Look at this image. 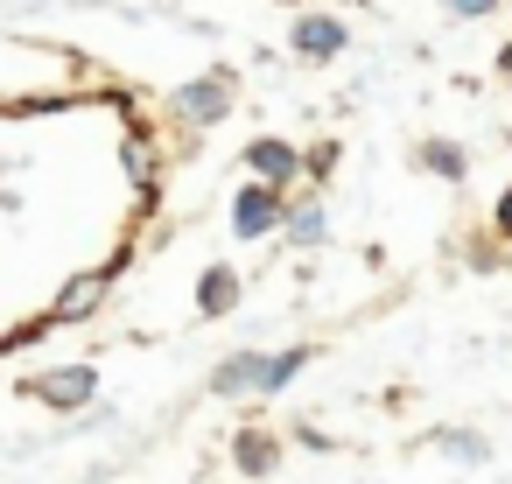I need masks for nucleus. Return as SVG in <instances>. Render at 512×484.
Wrapping results in <instances>:
<instances>
[{
  "mask_svg": "<svg viewBox=\"0 0 512 484\" xmlns=\"http://www.w3.org/2000/svg\"><path fill=\"white\" fill-rule=\"evenodd\" d=\"M435 442H442L449 456H463V463H484V442H477V435H435Z\"/></svg>",
  "mask_w": 512,
  "mask_h": 484,
  "instance_id": "16",
  "label": "nucleus"
},
{
  "mask_svg": "<svg viewBox=\"0 0 512 484\" xmlns=\"http://www.w3.org/2000/svg\"><path fill=\"white\" fill-rule=\"evenodd\" d=\"M414 169H421V176H435V183H463V176H470V155H463L456 141H442V134H435V141H421V148H414Z\"/></svg>",
  "mask_w": 512,
  "mask_h": 484,
  "instance_id": "7",
  "label": "nucleus"
},
{
  "mask_svg": "<svg viewBox=\"0 0 512 484\" xmlns=\"http://www.w3.org/2000/svg\"><path fill=\"white\" fill-rule=\"evenodd\" d=\"M260 183H274V190H288V183H302V155L288 148V141H274V134H260V141H246V155H239Z\"/></svg>",
  "mask_w": 512,
  "mask_h": 484,
  "instance_id": "4",
  "label": "nucleus"
},
{
  "mask_svg": "<svg viewBox=\"0 0 512 484\" xmlns=\"http://www.w3.org/2000/svg\"><path fill=\"white\" fill-rule=\"evenodd\" d=\"M260 365H267V358L239 351V358H225V365L211 372V386H218V393H246V386H260Z\"/></svg>",
  "mask_w": 512,
  "mask_h": 484,
  "instance_id": "10",
  "label": "nucleus"
},
{
  "mask_svg": "<svg viewBox=\"0 0 512 484\" xmlns=\"http://www.w3.org/2000/svg\"><path fill=\"white\" fill-rule=\"evenodd\" d=\"M239 463H246V470H267V463H274V442H267L260 428H246V435H239Z\"/></svg>",
  "mask_w": 512,
  "mask_h": 484,
  "instance_id": "14",
  "label": "nucleus"
},
{
  "mask_svg": "<svg viewBox=\"0 0 512 484\" xmlns=\"http://www.w3.org/2000/svg\"><path fill=\"white\" fill-rule=\"evenodd\" d=\"M99 295H106V274H78V281L64 288V302H57V323H78V316H92V309H99Z\"/></svg>",
  "mask_w": 512,
  "mask_h": 484,
  "instance_id": "9",
  "label": "nucleus"
},
{
  "mask_svg": "<svg viewBox=\"0 0 512 484\" xmlns=\"http://www.w3.org/2000/svg\"><path fill=\"white\" fill-rule=\"evenodd\" d=\"M491 225H498V239L512 246V183H505V197H498V211H491Z\"/></svg>",
  "mask_w": 512,
  "mask_h": 484,
  "instance_id": "17",
  "label": "nucleus"
},
{
  "mask_svg": "<svg viewBox=\"0 0 512 484\" xmlns=\"http://www.w3.org/2000/svg\"><path fill=\"white\" fill-rule=\"evenodd\" d=\"M498 78H505V85H512V43H505V50H498Z\"/></svg>",
  "mask_w": 512,
  "mask_h": 484,
  "instance_id": "18",
  "label": "nucleus"
},
{
  "mask_svg": "<svg viewBox=\"0 0 512 484\" xmlns=\"http://www.w3.org/2000/svg\"><path fill=\"white\" fill-rule=\"evenodd\" d=\"M302 365H309V351H281V358H267V365H260V386H288Z\"/></svg>",
  "mask_w": 512,
  "mask_h": 484,
  "instance_id": "13",
  "label": "nucleus"
},
{
  "mask_svg": "<svg viewBox=\"0 0 512 484\" xmlns=\"http://www.w3.org/2000/svg\"><path fill=\"white\" fill-rule=\"evenodd\" d=\"M323 232H330L323 197H295V204L281 211V239H288V246H323Z\"/></svg>",
  "mask_w": 512,
  "mask_h": 484,
  "instance_id": "6",
  "label": "nucleus"
},
{
  "mask_svg": "<svg viewBox=\"0 0 512 484\" xmlns=\"http://www.w3.org/2000/svg\"><path fill=\"white\" fill-rule=\"evenodd\" d=\"M127 176H134V183L155 197V148H148V134H141V127L127 134Z\"/></svg>",
  "mask_w": 512,
  "mask_h": 484,
  "instance_id": "11",
  "label": "nucleus"
},
{
  "mask_svg": "<svg viewBox=\"0 0 512 484\" xmlns=\"http://www.w3.org/2000/svg\"><path fill=\"white\" fill-rule=\"evenodd\" d=\"M505 0H442V15L449 22H484V15H498Z\"/></svg>",
  "mask_w": 512,
  "mask_h": 484,
  "instance_id": "15",
  "label": "nucleus"
},
{
  "mask_svg": "<svg viewBox=\"0 0 512 484\" xmlns=\"http://www.w3.org/2000/svg\"><path fill=\"white\" fill-rule=\"evenodd\" d=\"M239 302V274L232 267H204V281H197V316H225Z\"/></svg>",
  "mask_w": 512,
  "mask_h": 484,
  "instance_id": "8",
  "label": "nucleus"
},
{
  "mask_svg": "<svg viewBox=\"0 0 512 484\" xmlns=\"http://www.w3.org/2000/svg\"><path fill=\"white\" fill-rule=\"evenodd\" d=\"M232 99H239V78L218 64V71H204V78H190V85L169 92V120L190 127V134H204V127H218L232 113Z\"/></svg>",
  "mask_w": 512,
  "mask_h": 484,
  "instance_id": "1",
  "label": "nucleus"
},
{
  "mask_svg": "<svg viewBox=\"0 0 512 484\" xmlns=\"http://www.w3.org/2000/svg\"><path fill=\"white\" fill-rule=\"evenodd\" d=\"M344 43H351V29H344L337 15H323V8H309V15L288 22V50H295L302 64H337Z\"/></svg>",
  "mask_w": 512,
  "mask_h": 484,
  "instance_id": "2",
  "label": "nucleus"
},
{
  "mask_svg": "<svg viewBox=\"0 0 512 484\" xmlns=\"http://www.w3.org/2000/svg\"><path fill=\"white\" fill-rule=\"evenodd\" d=\"M337 162H344V148H337V141H316V148L302 155V183H330Z\"/></svg>",
  "mask_w": 512,
  "mask_h": 484,
  "instance_id": "12",
  "label": "nucleus"
},
{
  "mask_svg": "<svg viewBox=\"0 0 512 484\" xmlns=\"http://www.w3.org/2000/svg\"><path fill=\"white\" fill-rule=\"evenodd\" d=\"M29 393H36V400H50V407H85V400L99 393V372H92V365H71V372H50V379H36Z\"/></svg>",
  "mask_w": 512,
  "mask_h": 484,
  "instance_id": "5",
  "label": "nucleus"
},
{
  "mask_svg": "<svg viewBox=\"0 0 512 484\" xmlns=\"http://www.w3.org/2000/svg\"><path fill=\"white\" fill-rule=\"evenodd\" d=\"M281 211H288V190H274V183H239V197H232V239H267V232H281Z\"/></svg>",
  "mask_w": 512,
  "mask_h": 484,
  "instance_id": "3",
  "label": "nucleus"
}]
</instances>
